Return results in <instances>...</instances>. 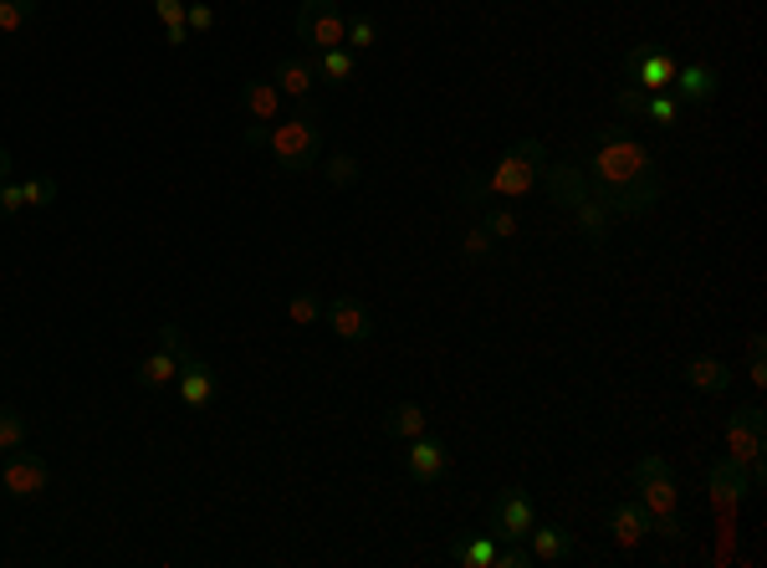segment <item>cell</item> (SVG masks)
<instances>
[{"mask_svg": "<svg viewBox=\"0 0 767 568\" xmlns=\"http://www.w3.org/2000/svg\"><path fill=\"white\" fill-rule=\"evenodd\" d=\"M15 446H26V415L21 410H0V450H15Z\"/></svg>", "mask_w": 767, "mask_h": 568, "instance_id": "f1b7e54d", "label": "cell"}, {"mask_svg": "<svg viewBox=\"0 0 767 568\" xmlns=\"http://www.w3.org/2000/svg\"><path fill=\"white\" fill-rule=\"evenodd\" d=\"M430 431V415H425V404H394V410H383V435H394V441H414V435H425Z\"/></svg>", "mask_w": 767, "mask_h": 568, "instance_id": "ffe728a7", "label": "cell"}, {"mask_svg": "<svg viewBox=\"0 0 767 568\" xmlns=\"http://www.w3.org/2000/svg\"><path fill=\"white\" fill-rule=\"evenodd\" d=\"M686 385L701 389V394H726V389H732V369H726L722 359L701 354V359L686 364Z\"/></svg>", "mask_w": 767, "mask_h": 568, "instance_id": "44dd1931", "label": "cell"}, {"mask_svg": "<svg viewBox=\"0 0 767 568\" xmlns=\"http://www.w3.org/2000/svg\"><path fill=\"white\" fill-rule=\"evenodd\" d=\"M763 446H767L763 404H737V410L726 415V450H732V461H737V466L763 461Z\"/></svg>", "mask_w": 767, "mask_h": 568, "instance_id": "5b68a950", "label": "cell"}, {"mask_svg": "<svg viewBox=\"0 0 767 568\" xmlns=\"http://www.w3.org/2000/svg\"><path fill=\"white\" fill-rule=\"evenodd\" d=\"M323 318H327V328L338 333L343 344H369V338H374V318H369V308H364L354 292L327 298L323 302Z\"/></svg>", "mask_w": 767, "mask_h": 568, "instance_id": "52a82bcc", "label": "cell"}, {"mask_svg": "<svg viewBox=\"0 0 767 568\" xmlns=\"http://www.w3.org/2000/svg\"><path fill=\"white\" fill-rule=\"evenodd\" d=\"M374 42H379V26H374L369 15H348V31H343V46H348V52H369Z\"/></svg>", "mask_w": 767, "mask_h": 568, "instance_id": "83f0119b", "label": "cell"}, {"mask_svg": "<svg viewBox=\"0 0 767 568\" xmlns=\"http://www.w3.org/2000/svg\"><path fill=\"white\" fill-rule=\"evenodd\" d=\"M42 0H0V36H11V31H26L31 15H36Z\"/></svg>", "mask_w": 767, "mask_h": 568, "instance_id": "4316f807", "label": "cell"}, {"mask_svg": "<svg viewBox=\"0 0 767 568\" xmlns=\"http://www.w3.org/2000/svg\"><path fill=\"white\" fill-rule=\"evenodd\" d=\"M707 492H711V502L722 512H732V508H742L747 497H753V481H747V466H737L732 456L726 461H716L711 466V477H707Z\"/></svg>", "mask_w": 767, "mask_h": 568, "instance_id": "8fae6325", "label": "cell"}, {"mask_svg": "<svg viewBox=\"0 0 767 568\" xmlns=\"http://www.w3.org/2000/svg\"><path fill=\"white\" fill-rule=\"evenodd\" d=\"M154 15L164 21V31H169V26H185V0H154Z\"/></svg>", "mask_w": 767, "mask_h": 568, "instance_id": "f35d334b", "label": "cell"}, {"mask_svg": "<svg viewBox=\"0 0 767 568\" xmlns=\"http://www.w3.org/2000/svg\"><path fill=\"white\" fill-rule=\"evenodd\" d=\"M645 119L660 123V129H670V123L680 119V103L670 98V92H649V98H645Z\"/></svg>", "mask_w": 767, "mask_h": 568, "instance_id": "f546056e", "label": "cell"}, {"mask_svg": "<svg viewBox=\"0 0 767 568\" xmlns=\"http://www.w3.org/2000/svg\"><path fill=\"white\" fill-rule=\"evenodd\" d=\"M159 348H169L175 359H190V354H194V348L185 344V328H179V323H164V328H159Z\"/></svg>", "mask_w": 767, "mask_h": 568, "instance_id": "8d00e7d4", "label": "cell"}, {"mask_svg": "<svg viewBox=\"0 0 767 568\" xmlns=\"http://www.w3.org/2000/svg\"><path fill=\"white\" fill-rule=\"evenodd\" d=\"M271 82H277L281 98H308L312 82H318V73H312V57H281L277 67H271Z\"/></svg>", "mask_w": 767, "mask_h": 568, "instance_id": "2e32d148", "label": "cell"}, {"mask_svg": "<svg viewBox=\"0 0 767 568\" xmlns=\"http://www.w3.org/2000/svg\"><path fill=\"white\" fill-rule=\"evenodd\" d=\"M266 149L281 159V169H292V175H302V169L323 165V129H318V108L302 98V113H292L287 123H271V138H266Z\"/></svg>", "mask_w": 767, "mask_h": 568, "instance_id": "7a4b0ae2", "label": "cell"}, {"mask_svg": "<svg viewBox=\"0 0 767 568\" xmlns=\"http://www.w3.org/2000/svg\"><path fill=\"white\" fill-rule=\"evenodd\" d=\"M287 318H292L297 328H312V323L323 318V292H312V287L292 292V302H287Z\"/></svg>", "mask_w": 767, "mask_h": 568, "instance_id": "484cf974", "label": "cell"}, {"mask_svg": "<svg viewBox=\"0 0 767 568\" xmlns=\"http://www.w3.org/2000/svg\"><path fill=\"white\" fill-rule=\"evenodd\" d=\"M312 73H318V82H327V88H343V82H354L358 57L348 46H327V52H312Z\"/></svg>", "mask_w": 767, "mask_h": 568, "instance_id": "d6986e66", "label": "cell"}, {"mask_svg": "<svg viewBox=\"0 0 767 568\" xmlns=\"http://www.w3.org/2000/svg\"><path fill=\"white\" fill-rule=\"evenodd\" d=\"M451 564H456V568H491V564H497V538H471V543H460L456 554H451Z\"/></svg>", "mask_w": 767, "mask_h": 568, "instance_id": "d4e9b609", "label": "cell"}, {"mask_svg": "<svg viewBox=\"0 0 767 568\" xmlns=\"http://www.w3.org/2000/svg\"><path fill=\"white\" fill-rule=\"evenodd\" d=\"M645 98L649 92H640L635 82H624L620 98H614V108H620V119H645Z\"/></svg>", "mask_w": 767, "mask_h": 568, "instance_id": "e575fe53", "label": "cell"}, {"mask_svg": "<svg viewBox=\"0 0 767 568\" xmlns=\"http://www.w3.org/2000/svg\"><path fill=\"white\" fill-rule=\"evenodd\" d=\"M21 194H26V205H52V200H57V180L31 175V180H21Z\"/></svg>", "mask_w": 767, "mask_h": 568, "instance_id": "836d02e7", "label": "cell"}, {"mask_svg": "<svg viewBox=\"0 0 767 568\" xmlns=\"http://www.w3.org/2000/svg\"><path fill=\"white\" fill-rule=\"evenodd\" d=\"M527 564H532V548L507 543V548H497V564H491V568H527Z\"/></svg>", "mask_w": 767, "mask_h": 568, "instance_id": "74e56055", "label": "cell"}, {"mask_svg": "<svg viewBox=\"0 0 767 568\" xmlns=\"http://www.w3.org/2000/svg\"><path fill=\"white\" fill-rule=\"evenodd\" d=\"M271 138V123H246V149H266Z\"/></svg>", "mask_w": 767, "mask_h": 568, "instance_id": "b9f144b4", "label": "cell"}, {"mask_svg": "<svg viewBox=\"0 0 767 568\" xmlns=\"http://www.w3.org/2000/svg\"><path fill=\"white\" fill-rule=\"evenodd\" d=\"M665 471H670L665 456H640V461H635V477H665Z\"/></svg>", "mask_w": 767, "mask_h": 568, "instance_id": "60d3db41", "label": "cell"}, {"mask_svg": "<svg viewBox=\"0 0 767 568\" xmlns=\"http://www.w3.org/2000/svg\"><path fill=\"white\" fill-rule=\"evenodd\" d=\"M133 375H138V385H144V389H169V385H175V375H179V359L169 354V348H154L148 359H138Z\"/></svg>", "mask_w": 767, "mask_h": 568, "instance_id": "603a6c76", "label": "cell"}, {"mask_svg": "<svg viewBox=\"0 0 767 568\" xmlns=\"http://www.w3.org/2000/svg\"><path fill=\"white\" fill-rule=\"evenodd\" d=\"M670 88L680 92V103H711V98L722 92V77H716L711 62H686V67H676Z\"/></svg>", "mask_w": 767, "mask_h": 568, "instance_id": "4fadbf2b", "label": "cell"}, {"mask_svg": "<svg viewBox=\"0 0 767 568\" xmlns=\"http://www.w3.org/2000/svg\"><path fill=\"white\" fill-rule=\"evenodd\" d=\"M574 225L583 231V236H589V246H604V241H609V225H614V215H609V210L589 194L583 205H574Z\"/></svg>", "mask_w": 767, "mask_h": 568, "instance_id": "cb8c5ba5", "label": "cell"}, {"mask_svg": "<svg viewBox=\"0 0 767 568\" xmlns=\"http://www.w3.org/2000/svg\"><path fill=\"white\" fill-rule=\"evenodd\" d=\"M241 108H246V119L256 123H277L281 119V92L271 77H256V82H246L241 88Z\"/></svg>", "mask_w": 767, "mask_h": 568, "instance_id": "e0dca14e", "label": "cell"}, {"mask_svg": "<svg viewBox=\"0 0 767 568\" xmlns=\"http://www.w3.org/2000/svg\"><path fill=\"white\" fill-rule=\"evenodd\" d=\"M323 169H327V185H338V190L358 185V159H354V154H333Z\"/></svg>", "mask_w": 767, "mask_h": 568, "instance_id": "1f68e13d", "label": "cell"}, {"mask_svg": "<svg viewBox=\"0 0 767 568\" xmlns=\"http://www.w3.org/2000/svg\"><path fill=\"white\" fill-rule=\"evenodd\" d=\"M175 394H179V404H185V410H210V404H215V369H210L200 354L179 359Z\"/></svg>", "mask_w": 767, "mask_h": 568, "instance_id": "30bf717a", "label": "cell"}, {"mask_svg": "<svg viewBox=\"0 0 767 568\" xmlns=\"http://www.w3.org/2000/svg\"><path fill=\"white\" fill-rule=\"evenodd\" d=\"M185 26H190V31H210V26H215V11H210V5H185Z\"/></svg>", "mask_w": 767, "mask_h": 568, "instance_id": "ab89813d", "label": "cell"}, {"mask_svg": "<svg viewBox=\"0 0 767 568\" xmlns=\"http://www.w3.org/2000/svg\"><path fill=\"white\" fill-rule=\"evenodd\" d=\"M543 185H547V194H553V205H563V210H574L589 200V175L578 165H543Z\"/></svg>", "mask_w": 767, "mask_h": 568, "instance_id": "5bb4252c", "label": "cell"}, {"mask_svg": "<svg viewBox=\"0 0 767 568\" xmlns=\"http://www.w3.org/2000/svg\"><path fill=\"white\" fill-rule=\"evenodd\" d=\"M491 533L502 543H527L532 533V502L522 487H507V492H497V502H491Z\"/></svg>", "mask_w": 767, "mask_h": 568, "instance_id": "ba28073f", "label": "cell"}, {"mask_svg": "<svg viewBox=\"0 0 767 568\" xmlns=\"http://www.w3.org/2000/svg\"><path fill=\"white\" fill-rule=\"evenodd\" d=\"M0 180H11V149L0 144Z\"/></svg>", "mask_w": 767, "mask_h": 568, "instance_id": "ee69618b", "label": "cell"}, {"mask_svg": "<svg viewBox=\"0 0 767 568\" xmlns=\"http://www.w3.org/2000/svg\"><path fill=\"white\" fill-rule=\"evenodd\" d=\"M491 246H497V241H491V231L476 221L471 231H466V241H460V256H466V261H487Z\"/></svg>", "mask_w": 767, "mask_h": 568, "instance_id": "4dcf8cb0", "label": "cell"}, {"mask_svg": "<svg viewBox=\"0 0 767 568\" xmlns=\"http://www.w3.org/2000/svg\"><path fill=\"white\" fill-rule=\"evenodd\" d=\"M15 210H26V194H21V180H0V221H11Z\"/></svg>", "mask_w": 767, "mask_h": 568, "instance_id": "d590c367", "label": "cell"}, {"mask_svg": "<svg viewBox=\"0 0 767 568\" xmlns=\"http://www.w3.org/2000/svg\"><path fill=\"white\" fill-rule=\"evenodd\" d=\"M0 487H5L15 502H31V497H42L46 487H52V471H46V461L36 456V450L15 446L11 456L0 461Z\"/></svg>", "mask_w": 767, "mask_h": 568, "instance_id": "8992f818", "label": "cell"}, {"mask_svg": "<svg viewBox=\"0 0 767 568\" xmlns=\"http://www.w3.org/2000/svg\"><path fill=\"white\" fill-rule=\"evenodd\" d=\"M676 67H680L676 57H665L655 46H640L635 57H630V82H635L640 92H665L670 77H676Z\"/></svg>", "mask_w": 767, "mask_h": 568, "instance_id": "7c38bea8", "label": "cell"}, {"mask_svg": "<svg viewBox=\"0 0 767 568\" xmlns=\"http://www.w3.org/2000/svg\"><path fill=\"white\" fill-rule=\"evenodd\" d=\"M543 165H547L543 138H516L512 149L491 165V175H481V190L502 194V200H522V194H532V185L543 180Z\"/></svg>", "mask_w": 767, "mask_h": 568, "instance_id": "3957f363", "label": "cell"}, {"mask_svg": "<svg viewBox=\"0 0 767 568\" xmlns=\"http://www.w3.org/2000/svg\"><path fill=\"white\" fill-rule=\"evenodd\" d=\"M527 543L537 564H568L574 558V533H563V527H532Z\"/></svg>", "mask_w": 767, "mask_h": 568, "instance_id": "7402d4cb", "label": "cell"}, {"mask_svg": "<svg viewBox=\"0 0 767 568\" xmlns=\"http://www.w3.org/2000/svg\"><path fill=\"white\" fill-rule=\"evenodd\" d=\"M583 175H589V194L614 215V221L649 215L665 194L655 154H649L624 123H609V129L593 134L589 159H583Z\"/></svg>", "mask_w": 767, "mask_h": 568, "instance_id": "6da1fadb", "label": "cell"}, {"mask_svg": "<svg viewBox=\"0 0 767 568\" xmlns=\"http://www.w3.org/2000/svg\"><path fill=\"white\" fill-rule=\"evenodd\" d=\"M609 533H614L620 548H640L649 538V512L640 502H614L609 508Z\"/></svg>", "mask_w": 767, "mask_h": 568, "instance_id": "9a60e30c", "label": "cell"}, {"mask_svg": "<svg viewBox=\"0 0 767 568\" xmlns=\"http://www.w3.org/2000/svg\"><path fill=\"white\" fill-rule=\"evenodd\" d=\"M481 225L491 231V241H512L516 231H522V221H516L512 210H502V205H491V210H487V221H481Z\"/></svg>", "mask_w": 767, "mask_h": 568, "instance_id": "d6a6232c", "label": "cell"}, {"mask_svg": "<svg viewBox=\"0 0 767 568\" xmlns=\"http://www.w3.org/2000/svg\"><path fill=\"white\" fill-rule=\"evenodd\" d=\"M635 487H640V508L649 512V523L655 517H665V512H676V502H680V492H676V477L665 471V477H635Z\"/></svg>", "mask_w": 767, "mask_h": 568, "instance_id": "ac0fdd59", "label": "cell"}, {"mask_svg": "<svg viewBox=\"0 0 767 568\" xmlns=\"http://www.w3.org/2000/svg\"><path fill=\"white\" fill-rule=\"evenodd\" d=\"M190 42V26H169V46H185Z\"/></svg>", "mask_w": 767, "mask_h": 568, "instance_id": "7bdbcfd3", "label": "cell"}, {"mask_svg": "<svg viewBox=\"0 0 767 568\" xmlns=\"http://www.w3.org/2000/svg\"><path fill=\"white\" fill-rule=\"evenodd\" d=\"M404 471H410L414 481H420V487H435V481L445 477V471H451V446H445V441H435V435H414V441H404Z\"/></svg>", "mask_w": 767, "mask_h": 568, "instance_id": "9c48e42d", "label": "cell"}, {"mask_svg": "<svg viewBox=\"0 0 767 568\" xmlns=\"http://www.w3.org/2000/svg\"><path fill=\"white\" fill-rule=\"evenodd\" d=\"M343 31H348V11H343L338 0H302V5H297V36H302L312 52L343 46Z\"/></svg>", "mask_w": 767, "mask_h": 568, "instance_id": "277c9868", "label": "cell"}]
</instances>
